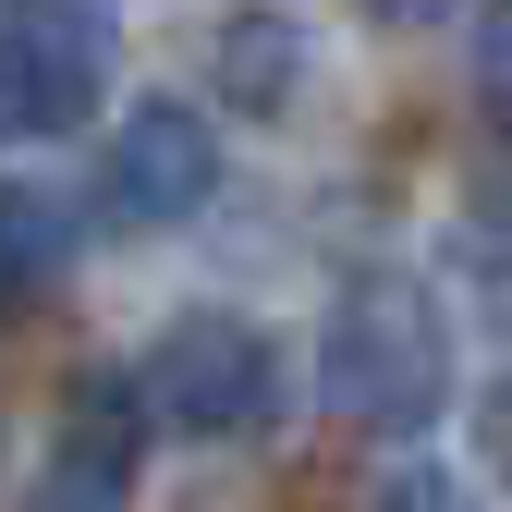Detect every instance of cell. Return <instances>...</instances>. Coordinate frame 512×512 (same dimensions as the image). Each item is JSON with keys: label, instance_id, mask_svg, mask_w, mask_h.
<instances>
[{"label": "cell", "instance_id": "cell-1", "mask_svg": "<svg viewBox=\"0 0 512 512\" xmlns=\"http://www.w3.org/2000/svg\"><path fill=\"white\" fill-rule=\"evenodd\" d=\"M317 391L354 439H415L452 403V317L415 269H354L317 330Z\"/></svg>", "mask_w": 512, "mask_h": 512}, {"label": "cell", "instance_id": "cell-2", "mask_svg": "<svg viewBox=\"0 0 512 512\" xmlns=\"http://www.w3.org/2000/svg\"><path fill=\"white\" fill-rule=\"evenodd\" d=\"M135 391H147V415L171 439H269L281 403H293V378H281V342L256 330V317L196 305V317L159 330V354L135 366Z\"/></svg>", "mask_w": 512, "mask_h": 512}, {"label": "cell", "instance_id": "cell-3", "mask_svg": "<svg viewBox=\"0 0 512 512\" xmlns=\"http://www.w3.org/2000/svg\"><path fill=\"white\" fill-rule=\"evenodd\" d=\"M110 98V13L98 0H25L0 25V147H49Z\"/></svg>", "mask_w": 512, "mask_h": 512}, {"label": "cell", "instance_id": "cell-4", "mask_svg": "<svg viewBox=\"0 0 512 512\" xmlns=\"http://www.w3.org/2000/svg\"><path fill=\"white\" fill-rule=\"evenodd\" d=\"M208 196H220V122L196 98H135L110 122V159H98L110 232H183Z\"/></svg>", "mask_w": 512, "mask_h": 512}, {"label": "cell", "instance_id": "cell-5", "mask_svg": "<svg viewBox=\"0 0 512 512\" xmlns=\"http://www.w3.org/2000/svg\"><path fill=\"white\" fill-rule=\"evenodd\" d=\"M147 427H159V415H147V391H135V366L74 378V415H61L25 512H135V452H147Z\"/></svg>", "mask_w": 512, "mask_h": 512}, {"label": "cell", "instance_id": "cell-6", "mask_svg": "<svg viewBox=\"0 0 512 512\" xmlns=\"http://www.w3.org/2000/svg\"><path fill=\"white\" fill-rule=\"evenodd\" d=\"M74 196H49V183H0V305L49 293L61 269H74Z\"/></svg>", "mask_w": 512, "mask_h": 512}, {"label": "cell", "instance_id": "cell-7", "mask_svg": "<svg viewBox=\"0 0 512 512\" xmlns=\"http://www.w3.org/2000/svg\"><path fill=\"white\" fill-rule=\"evenodd\" d=\"M220 74H232V86H256V98H281V86H293L281 13H232V37H220Z\"/></svg>", "mask_w": 512, "mask_h": 512}, {"label": "cell", "instance_id": "cell-8", "mask_svg": "<svg viewBox=\"0 0 512 512\" xmlns=\"http://www.w3.org/2000/svg\"><path fill=\"white\" fill-rule=\"evenodd\" d=\"M476 110H488V135L512 147V0L476 13Z\"/></svg>", "mask_w": 512, "mask_h": 512}, {"label": "cell", "instance_id": "cell-9", "mask_svg": "<svg viewBox=\"0 0 512 512\" xmlns=\"http://www.w3.org/2000/svg\"><path fill=\"white\" fill-rule=\"evenodd\" d=\"M378 512H476V488H464L452 464H403L391 488H378Z\"/></svg>", "mask_w": 512, "mask_h": 512}, {"label": "cell", "instance_id": "cell-10", "mask_svg": "<svg viewBox=\"0 0 512 512\" xmlns=\"http://www.w3.org/2000/svg\"><path fill=\"white\" fill-rule=\"evenodd\" d=\"M354 13H378V25H439L452 0H354Z\"/></svg>", "mask_w": 512, "mask_h": 512}, {"label": "cell", "instance_id": "cell-11", "mask_svg": "<svg viewBox=\"0 0 512 512\" xmlns=\"http://www.w3.org/2000/svg\"><path fill=\"white\" fill-rule=\"evenodd\" d=\"M488 317H500V330H512V244L488 256Z\"/></svg>", "mask_w": 512, "mask_h": 512}]
</instances>
